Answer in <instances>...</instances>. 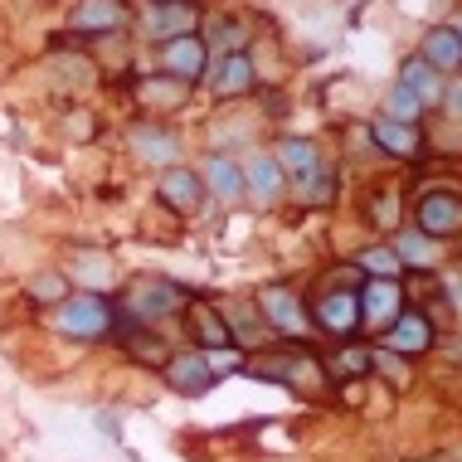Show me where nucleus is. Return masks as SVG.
Masks as SVG:
<instances>
[{
  "instance_id": "f257e3e1",
  "label": "nucleus",
  "mask_w": 462,
  "mask_h": 462,
  "mask_svg": "<svg viewBox=\"0 0 462 462\" xmlns=\"http://www.w3.org/2000/svg\"><path fill=\"white\" fill-rule=\"evenodd\" d=\"M54 327L64 336H73V341H97V336L112 331V307L97 292H69L54 307Z\"/></svg>"
},
{
  "instance_id": "f03ea898",
  "label": "nucleus",
  "mask_w": 462,
  "mask_h": 462,
  "mask_svg": "<svg viewBox=\"0 0 462 462\" xmlns=\"http://www.w3.org/2000/svg\"><path fill=\"white\" fill-rule=\"evenodd\" d=\"M161 69H166V79L190 88V83H199V73L209 69V44L199 34H176V40L161 44Z\"/></svg>"
},
{
  "instance_id": "7ed1b4c3",
  "label": "nucleus",
  "mask_w": 462,
  "mask_h": 462,
  "mask_svg": "<svg viewBox=\"0 0 462 462\" xmlns=\"http://www.w3.org/2000/svg\"><path fill=\"white\" fill-rule=\"evenodd\" d=\"M258 311H263V321L278 327L282 336H307L311 331V317L302 311L292 287H263V292H258Z\"/></svg>"
},
{
  "instance_id": "20e7f679",
  "label": "nucleus",
  "mask_w": 462,
  "mask_h": 462,
  "mask_svg": "<svg viewBox=\"0 0 462 462\" xmlns=\"http://www.w3.org/2000/svg\"><path fill=\"white\" fill-rule=\"evenodd\" d=\"M419 234H429V239H453V234H462V199L448 190L423 195L419 199Z\"/></svg>"
},
{
  "instance_id": "39448f33",
  "label": "nucleus",
  "mask_w": 462,
  "mask_h": 462,
  "mask_svg": "<svg viewBox=\"0 0 462 462\" xmlns=\"http://www.w3.org/2000/svg\"><path fill=\"white\" fill-rule=\"evenodd\" d=\"M161 205L176 209V215H195L205 205V180L190 166H166L161 171Z\"/></svg>"
},
{
  "instance_id": "423d86ee",
  "label": "nucleus",
  "mask_w": 462,
  "mask_h": 462,
  "mask_svg": "<svg viewBox=\"0 0 462 462\" xmlns=\"http://www.w3.org/2000/svg\"><path fill=\"white\" fill-rule=\"evenodd\" d=\"M180 302H185V292L171 287V282H132L127 287V311L136 321H161V317H171Z\"/></svg>"
},
{
  "instance_id": "0eeeda50",
  "label": "nucleus",
  "mask_w": 462,
  "mask_h": 462,
  "mask_svg": "<svg viewBox=\"0 0 462 462\" xmlns=\"http://www.w3.org/2000/svg\"><path fill=\"white\" fill-rule=\"evenodd\" d=\"M429 346H433V321L423 311H399L384 327V351H394V356H423Z\"/></svg>"
},
{
  "instance_id": "6e6552de",
  "label": "nucleus",
  "mask_w": 462,
  "mask_h": 462,
  "mask_svg": "<svg viewBox=\"0 0 462 462\" xmlns=\"http://www.w3.org/2000/svg\"><path fill=\"white\" fill-rule=\"evenodd\" d=\"M142 30L152 34V40H176V34H195V5L190 0H152L146 5V15H142Z\"/></svg>"
},
{
  "instance_id": "1a4fd4ad",
  "label": "nucleus",
  "mask_w": 462,
  "mask_h": 462,
  "mask_svg": "<svg viewBox=\"0 0 462 462\" xmlns=\"http://www.w3.org/2000/svg\"><path fill=\"white\" fill-rule=\"evenodd\" d=\"M209 88H215V97H248L258 88V69H254V59L244 54H224L219 59V73L209 79Z\"/></svg>"
},
{
  "instance_id": "9d476101",
  "label": "nucleus",
  "mask_w": 462,
  "mask_h": 462,
  "mask_svg": "<svg viewBox=\"0 0 462 462\" xmlns=\"http://www.w3.org/2000/svg\"><path fill=\"white\" fill-rule=\"evenodd\" d=\"M166 384L176 394H205L215 384V374L205 365V351H185V356H171L166 360Z\"/></svg>"
},
{
  "instance_id": "9b49d317",
  "label": "nucleus",
  "mask_w": 462,
  "mask_h": 462,
  "mask_svg": "<svg viewBox=\"0 0 462 462\" xmlns=\"http://www.w3.org/2000/svg\"><path fill=\"white\" fill-rule=\"evenodd\" d=\"M317 321L321 331H331V336H346V331H356L360 327V297L356 292H327L317 302Z\"/></svg>"
},
{
  "instance_id": "f8f14e48",
  "label": "nucleus",
  "mask_w": 462,
  "mask_h": 462,
  "mask_svg": "<svg viewBox=\"0 0 462 462\" xmlns=\"http://www.w3.org/2000/svg\"><path fill=\"white\" fill-rule=\"evenodd\" d=\"M399 311H404V297H399L394 282L374 278L365 292H360V321H365V327H390Z\"/></svg>"
},
{
  "instance_id": "ddd939ff",
  "label": "nucleus",
  "mask_w": 462,
  "mask_h": 462,
  "mask_svg": "<svg viewBox=\"0 0 462 462\" xmlns=\"http://www.w3.org/2000/svg\"><path fill=\"white\" fill-rule=\"evenodd\" d=\"M122 20H127L122 0H83L73 10V30L79 34H112V30H122Z\"/></svg>"
},
{
  "instance_id": "4468645a",
  "label": "nucleus",
  "mask_w": 462,
  "mask_h": 462,
  "mask_svg": "<svg viewBox=\"0 0 462 462\" xmlns=\"http://www.w3.org/2000/svg\"><path fill=\"white\" fill-rule=\"evenodd\" d=\"M399 83H404V88L414 93L423 107H429V103H443V79H439V69H433L423 54L404 59V69H399Z\"/></svg>"
},
{
  "instance_id": "2eb2a0df",
  "label": "nucleus",
  "mask_w": 462,
  "mask_h": 462,
  "mask_svg": "<svg viewBox=\"0 0 462 462\" xmlns=\"http://www.w3.org/2000/svg\"><path fill=\"white\" fill-rule=\"evenodd\" d=\"M199 180H205V190H215L224 205H239L244 199V171H239V161H229V156H209Z\"/></svg>"
},
{
  "instance_id": "dca6fc26",
  "label": "nucleus",
  "mask_w": 462,
  "mask_h": 462,
  "mask_svg": "<svg viewBox=\"0 0 462 462\" xmlns=\"http://www.w3.org/2000/svg\"><path fill=\"white\" fill-rule=\"evenodd\" d=\"M370 136H374V146L380 152H390V156H419L423 152V136H419V127H409V122H390V117H380L370 127Z\"/></svg>"
},
{
  "instance_id": "f3484780",
  "label": "nucleus",
  "mask_w": 462,
  "mask_h": 462,
  "mask_svg": "<svg viewBox=\"0 0 462 462\" xmlns=\"http://www.w3.org/2000/svg\"><path fill=\"white\" fill-rule=\"evenodd\" d=\"M423 59H429L439 73H453L462 69V40L453 34V24H439V30L423 34Z\"/></svg>"
},
{
  "instance_id": "a211bd4d",
  "label": "nucleus",
  "mask_w": 462,
  "mask_h": 462,
  "mask_svg": "<svg viewBox=\"0 0 462 462\" xmlns=\"http://www.w3.org/2000/svg\"><path fill=\"white\" fill-rule=\"evenodd\" d=\"M239 171H244V190H254L263 205H273V199L282 195V171H278V161H273V156H254Z\"/></svg>"
},
{
  "instance_id": "6ab92c4d",
  "label": "nucleus",
  "mask_w": 462,
  "mask_h": 462,
  "mask_svg": "<svg viewBox=\"0 0 462 462\" xmlns=\"http://www.w3.org/2000/svg\"><path fill=\"white\" fill-rule=\"evenodd\" d=\"M273 152H278V156H273V161H278V171H292V176H307V171L321 166L317 142H307V136H282Z\"/></svg>"
},
{
  "instance_id": "aec40b11",
  "label": "nucleus",
  "mask_w": 462,
  "mask_h": 462,
  "mask_svg": "<svg viewBox=\"0 0 462 462\" xmlns=\"http://www.w3.org/2000/svg\"><path fill=\"white\" fill-rule=\"evenodd\" d=\"M24 292H30V302H44V307H59L64 297L73 292L64 273H34L30 282H24Z\"/></svg>"
},
{
  "instance_id": "412c9836",
  "label": "nucleus",
  "mask_w": 462,
  "mask_h": 462,
  "mask_svg": "<svg viewBox=\"0 0 462 462\" xmlns=\"http://www.w3.org/2000/svg\"><path fill=\"white\" fill-rule=\"evenodd\" d=\"M394 254H399V263H419V268H429L433 258H439V244L429 239V234H399V244H394Z\"/></svg>"
},
{
  "instance_id": "4be33fe9",
  "label": "nucleus",
  "mask_w": 462,
  "mask_h": 462,
  "mask_svg": "<svg viewBox=\"0 0 462 462\" xmlns=\"http://www.w3.org/2000/svg\"><path fill=\"white\" fill-rule=\"evenodd\" d=\"M132 146H136L146 161H171V156H176V136H171V132H156V127H136V132H132Z\"/></svg>"
},
{
  "instance_id": "5701e85b",
  "label": "nucleus",
  "mask_w": 462,
  "mask_h": 462,
  "mask_svg": "<svg viewBox=\"0 0 462 462\" xmlns=\"http://www.w3.org/2000/svg\"><path fill=\"white\" fill-rule=\"evenodd\" d=\"M356 263L365 268L370 278H380V282H394V278H399V268H404V263H399L394 248H365V254H360Z\"/></svg>"
},
{
  "instance_id": "b1692460",
  "label": "nucleus",
  "mask_w": 462,
  "mask_h": 462,
  "mask_svg": "<svg viewBox=\"0 0 462 462\" xmlns=\"http://www.w3.org/2000/svg\"><path fill=\"white\" fill-rule=\"evenodd\" d=\"M419 112H423L419 97L409 93L404 83H394L390 97H384V117H390V122H409V127H414V122H419Z\"/></svg>"
},
{
  "instance_id": "393cba45",
  "label": "nucleus",
  "mask_w": 462,
  "mask_h": 462,
  "mask_svg": "<svg viewBox=\"0 0 462 462\" xmlns=\"http://www.w3.org/2000/svg\"><path fill=\"white\" fill-rule=\"evenodd\" d=\"M195 336H205V351L229 346V327H224V317L215 307H195Z\"/></svg>"
},
{
  "instance_id": "a878e982",
  "label": "nucleus",
  "mask_w": 462,
  "mask_h": 462,
  "mask_svg": "<svg viewBox=\"0 0 462 462\" xmlns=\"http://www.w3.org/2000/svg\"><path fill=\"white\" fill-rule=\"evenodd\" d=\"M127 356H132V360H142V365H166V360H171L166 341H156V336H146V331H136V336H132Z\"/></svg>"
},
{
  "instance_id": "bb28decb",
  "label": "nucleus",
  "mask_w": 462,
  "mask_h": 462,
  "mask_svg": "<svg viewBox=\"0 0 462 462\" xmlns=\"http://www.w3.org/2000/svg\"><path fill=\"white\" fill-rule=\"evenodd\" d=\"M336 370L341 374H365L370 370V351L365 346H341V351H336Z\"/></svg>"
},
{
  "instance_id": "cd10ccee",
  "label": "nucleus",
  "mask_w": 462,
  "mask_h": 462,
  "mask_svg": "<svg viewBox=\"0 0 462 462\" xmlns=\"http://www.w3.org/2000/svg\"><path fill=\"white\" fill-rule=\"evenodd\" d=\"M142 97H161V103L176 107V103H185V83H166V88H161L156 79H146V83H142Z\"/></svg>"
},
{
  "instance_id": "c85d7f7f",
  "label": "nucleus",
  "mask_w": 462,
  "mask_h": 462,
  "mask_svg": "<svg viewBox=\"0 0 462 462\" xmlns=\"http://www.w3.org/2000/svg\"><path fill=\"white\" fill-rule=\"evenodd\" d=\"M205 365H209V374L239 370V351H229V346H215V351H205Z\"/></svg>"
},
{
  "instance_id": "c756f323",
  "label": "nucleus",
  "mask_w": 462,
  "mask_h": 462,
  "mask_svg": "<svg viewBox=\"0 0 462 462\" xmlns=\"http://www.w3.org/2000/svg\"><path fill=\"white\" fill-rule=\"evenodd\" d=\"M370 365H380L384 374H394L399 384H409V370L399 365V356H394V351H380V356H370Z\"/></svg>"
},
{
  "instance_id": "7c9ffc66",
  "label": "nucleus",
  "mask_w": 462,
  "mask_h": 462,
  "mask_svg": "<svg viewBox=\"0 0 462 462\" xmlns=\"http://www.w3.org/2000/svg\"><path fill=\"white\" fill-rule=\"evenodd\" d=\"M443 107H448V112H453V117L462 122V79H453V83L443 88Z\"/></svg>"
},
{
  "instance_id": "2f4dec72",
  "label": "nucleus",
  "mask_w": 462,
  "mask_h": 462,
  "mask_svg": "<svg viewBox=\"0 0 462 462\" xmlns=\"http://www.w3.org/2000/svg\"><path fill=\"white\" fill-rule=\"evenodd\" d=\"M448 292L457 297V311H462V273H448Z\"/></svg>"
},
{
  "instance_id": "473e14b6",
  "label": "nucleus",
  "mask_w": 462,
  "mask_h": 462,
  "mask_svg": "<svg viewBox=\"0 0 462 462\" xmlns=\"http://www.w3.org/2000/svg\"><path fill=\"white\" fill-rule=\"evenodd\" d=\"M453 34H457V40H462V20H457V24H453Z\"/></svg>"
}]
</instances>
